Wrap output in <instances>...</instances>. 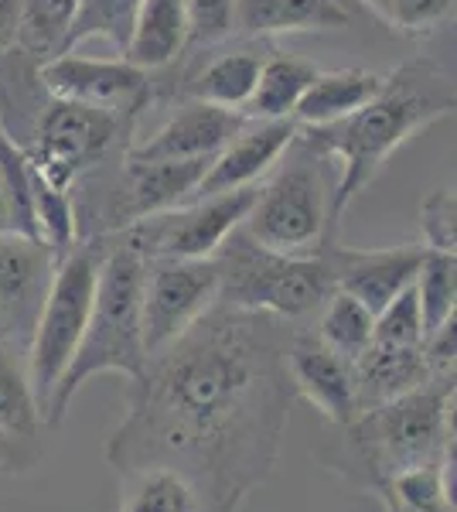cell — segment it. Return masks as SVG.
Here are the masks:
<instances>
[{
  "mask_svg": "<svg viewBox=\"0 0 457 512\" xmlns=\"http://www.w3.org/2000/svg\"><path fill=\"white\" fill-rule=\"evenodd\" d=\"M290 335L294 321L215 301L130 379L106 461L120 478L168 468L188 482L198 512H239L280 458L297 396Z\"/></svg>",
  "mask_w": 457,
  "mask_h": 512,
  "instance_id": "1",
  "label": "cell"
},
{
  "mask_svg": "<svg viewBox=\"0 0 457 512\" xmlns=\"http://www.w3.org/2000/svg\"><path fill=\"white\" fill-rule=\"evenodd\" d=\"M457 93L454 76L444 65L430 59H410L396 72L382 76L379 93L348 113L345 120H335L328 127H301L307 144L335 164V192L328 209V243H338V229L348 212V205L359 198L389 158L410 140L413 134L427 130L430 123L454 113ZM324 243V246H328Z\"/></svg>",
  "mask_w": 457,
  "mask_h": 512,
  "instance_id": "2",
  "label": "cell"
},
{
  "mask_svg": "<svg viewBox=\"0 0 457 512\" xmlns=\"http://www.w3.org/2000/svg\"><path fill=\"white\" fill-rule=\"evenodd\" d=\"M338 437L321 448L359 492L430 461H454V376H434L417 390L355 414L352 424L335 427Z\"/></svg>",
  "mask_w": 457,
  "mask_h": 512,
  "instance_id": "3",
  "label": "cell"
},
{
  "mask_svg": "<svg viewBox=\"0 0 457 512\" xmlns=\"http://www.w3.org/2000/svg\"><path fill=\"white\" fill-rule=\"evenodd\" d=\"M99 243V277L86 332L72 362L45 403V427H58L69 414L76 393L99 373L137 379L147 366L144 332H140V284L144 256L116 236H93Z\"/></svg>",
  "mask_w": 457,
  "mask_h": 512,
  "instance_id": "4",
  "label": "cell"
},
{
  "mask_svg": "<svg viewBox=\"0 0 457 512\" xmlns=\"http://www.w3.org/2000/svg\"><path fill=\"white\" fill-rule=\"evenodd\" d=\"M219 263V304L243 311H267V315L301 321L318 315L324 297L335 291L328 263L321 253L290 256L260 246L236 226L226 243L215 250Z\"/></svg>",
  "mask_w": 457,
  "mask_h": 512,
  "instance_id": "5",
  "label": "cell"
},
{
  "mask_svg": "<svg viewBox=\"0 0 457 512\" xmlns=\"http://www.w3.org/2000/svg\"><path fill=\"white\" fill-rule=\"evenodd\" d=\"M301 130V127H297ZM287 161L256 192L243 229L260 246L290 256L318 253L328 243V209L335 192V164L297 134L287 147Z\"/></svg>",
  "mask_w": 457,
  "mask_h": 512,
  "instance_id": "6",
  "label": "cell"
},
{
  "mask_svg": "<svg viewBox=\"0 0 457 512\" xmlns=\"http://www.w3.org/2000/svg\"><path fill=\"white\" fill-rule=\"evenodd\" d=\"M99 277V243L96 239H79L76 250H69L55 263L52 284H48L45 304L35 325V335L28 342V383L38 396L41 417L45 403L62 379L65 366L76 355L82 332H86L89 311L96 297Z\"/></svg>",
  "mask_w": 457,
  "mask_h": 512,
  "instance_id": "7",
  "label": "cell"
},
{
  "mask_svg": "<svg viewBox=\"0 0 457 512\" xmlns=\"http://www.w3.org/2000/svg\"><path fill=\"white\" fill-rule=\"evenodd\" d=\"M130 123L134 117L52 96L45 110L38 113L35 144L24 147V154L41 178L69 192L86 171L110 158V151L123 140Z\"/></svg>",
  "mask_w": 457,
  "mask_h": 512,
  "instance_id": "8",
  "label": "cell"
},
{
  "mask_svg": "<svg viewBox=\"0 0 457 512\" xmlns=\"http://www.w3.org/2000/svg\"><path fill=\"white\" fill-rule=\"evenodd\" d=\"M256 185L236 188V192L191 198L185 205H174L168 212H157L134 222V226L120 229L116 236L137 250L144 260H157V256H174V260H205L215 256L226 236L236 226H243L246 212L256 202Z\"/></svg>",
  "mask_w": 457,
  "mask_h": 512,
  "instance_id": "9",
  "label": "cell"
},
{
  "mask_svg": "<svg viewBox=\"0 0 457 512\" xmlns=\"http://www.w3.org/2000/svg\"><path fill=\"white\" fill-rule=\"evenodd\" d=\"M215 297H219L215 256H205V260H174V256L144 260V284H140L144 352L154 355L168 349L174 338L212 308Z\"/></svg>",
  "mask_w": 457,
  "mask_h": 512,
  "instance_id": "10",
  "label": "cell"
},
{
  "mask_svg": "<svg viewBox=\"0 0 457 512\" xmlns=\"http://www.w3.org/2000/svg\"><path fill=\"white\" fill-rule=\"evenodd\" d=\"M209 164L212 158L157 161V164H137L123 158L120 181L113 185V192H106L103 216L96 222V236L120 233V229L134 226L140 219L191 202L198 181L209 171Z\"/></svg>",
  "mask_w": 457,
  "mask_h": 512,
  "instance_id": "11",
  "label": "cell"
},
{
  "mask_svg": "<svg viewBox=\"0 0 457 512\" xmlns=\"http://www.w3.org/2000/svg\"><path fill=\"white\" fill-rule=\"evenodd\" d=\"M38 79L48 96L99 106L123 117H137L151 99V76L127 59H79L72 52L55 55L38 65Z\"/></svg>",
  "mask_w": 457,
  "mask_h": 512,
  "instance_id": "12",
  "label": "cell"
},
{
  "mask_svg": "<svg viewBox=\"0 0 457 512\" xmlns=\"http://www.w3.org/2000/svg\"><path fill=\"white\" fill-rule=\"evenodd\" d=\"M55 263V253L41 239L0 233V342H31Z\"/></svg>",
  "mask_w": 457,
  "mask_h": 512,
  "instance_id": "13",
  "label": "cell"
},
{
  "mask_svg": "<svg viewBox=\"0 0 457 512\" xmlns=\"http://www.w3.org/2000/svg\"><path fill=\"white\" fill-rule=\"evenodd\" d=\"M328 263L335 291L352 294L372 315H379L396 294L413 284L423 260V246H386V250H348L328 243L318 250Z\"/></svg>",
  "mask_w": 457,
  "mask_h": 512,
  "instance_id": "14",
  "label": "cell"
},
{
  "mask_svg": "<svg viewBox=\"0 0 457 512\" xmlns=\"http://www.w3.org/2000/svg\"><path fill=\"white\" fill-rule=\"evenodd\" d=\"M287 373L294 383V393H301L314 410L331 427L352 424L359 407H355V379L352 362L331 352L328 345L314 335V328H294L287 345Z\"/></svg>",
  "mask_w": 457,
  "mask_h": 512,
  "instance_id": "15",
  "label": "cell"
},
{
  "mask_svg": "<svg viewBox=\"0 0 457 512\" xmlns=\"http://www.w3.org/2000/svg\"><path fill=\"white\" fill-rule=\"evenodd\" d=\"M45 461V417L28 369L0 342V475H28Z\"/></svg>",
  "mask_w": 457,
  "mask_h": 512,
  "instance_id": "16",
  "label": "cell"
},
{
  "mask_svg": "<svg viewBox=\"0 0 457 512\" xmlns=\"http://www.w3.org/2000/svg\"><path fill=\"white\" fill-rule=\"evenodd\" d=\"M246 123L249 120L243 113L191 99V103L181 106V110L174 113L154 137H147L144 144L130 147L123 158L137 161V164L215 158V154H219L222 147L246 127Z\"/></svg>",
  "mask_w": 457,
  "mask_h": 512,
  "instance_id": "17",
  "label": "cell"
},
{
  "mask_svg": "<svg viewBox=\"0 0 457 512\" xmlns=\"http://www.w3.org/2000/svg\"><path fill=\"white\" fill-rule=\"evenodd\" d=\"M294 137H297L294 120H253V127L246 123V127L212 158L209 171H205L195 188V198L256 185L273 164L284 158V151Z\"/></svg>",
  "mask_w": 457,
  "mask_h": 512,
  "instance_id": "18",
  "label": "cell"
},
{
  "mask_svg": "<svg viewBox=\"0 0 457 512\" xmlns=\"http://www.w3.org/2000/svg\"><path fill=\"white\" fill-rule=\"evenodd\" d=\"M352 24V0H236V35L246 38L287 35V31H335Z\"/></svg>",
  "mask_w": 457,
  "mask_h": 512,
  "instance_id": "19",
  "label": "cell"
},
{
  "mask_svg": "<svg viewBox=\"0 0 457 512\" xmlns=\"http://www.w3.org/2000/svg\"><path fill=\"white\" fill-rule=\"evenodd\" d=\"M352 379H355V407L372 410L379 403H389L396 396L417 390L430 376L427 359H423V345L403 349V345H379L369 342L359 359L352 362Z\"/></svg>",
  "mask_w": 457,
  "mask_h": 512,
  "instance_id": "20",
  "label": "cell"
},
{
  "mask_svg": "<svg viewBox=\"0 0 457 512\" xmlns=\"http://www.w3.org/2000/svg\"><path fill=\"white\" fill-rule=\"evenodd\" d=\"M188 45V7L185 0H140V11L123 48V59L144 72L164 69Z\"/></svg>",
  "mask_w": 457,
  "mask_h": 512,
  "instance_id": "21",
  "label": "cell"
},
{
  "mask_svg": "<svg viewBox=\"0 0 457 512\" xmlns=\"http://www.w3.org/2000/svg\"><path fill=\"white\" fill-rule=\"evenodd\" d=\"M382 76L365 69H338L318 72L311 86L304 89L301 103L294 110L297 127H328L335 120H345L348 113L362 110L372 96L379 93Z\"/></svg>",
  "mask_w": 457,
  "mask_h": 512,
  "instance_id": "22",
  "label": "cell"
},
{
  "mask_svg": "<svg viewBox=\"0 0 457 512\" xmlns=\"http://www.w3.org/2000/svg\"><path fill=\"white\" fill-rule=\"evenodd\" d=\"M372 495L386 512H457L454 506V461L406 468L379 482Z\"/></svg>",
  "mask_w": 457,
  "mask_h": 512,
  "instance_id": "23",
  "label": "cell"
},
{
  "mask_svg": "<svg viewBox=\"0 0 457 512\" xmlns=\"http://www.w3.org/2000/svg\"><path fill=\"white\" fill-rule=\"evenodd\" d=\"M318 76L311 62L294 59V55H270L263 59L260 79L243 106L246 120H294V110L301 103L304 89Z\"/></svg>",
  "mask_w": 457,
  "mask_h": 512,
  "instance_id": "24",
  "label": "cell"
},
{
  "mask_svg": "<svg viewBox=\"0 0 457 512\" xmlns=\"http://www.w3.org/2000/svg\"><path fill=\"white\" fill-rule=\"evenodd\" d=\"M263 69V55L253 48H239V52H226L219 59H212L202 72H195L188 82V96L198 103L222 106V110L243 113L256 89Z\"/></svg>",
  "mask_w": 457,
  "mask_h": 512,
  "instance_id": "25",
  "label": "cell"
},
{
  "mask_svg": "<svg viewBox=\"0 0 457 512\" xmlns=\"http://www.w3.org/2000/svg\"><path fill=\"white\" fill-rule=\"evenodd\" d=\"M79 0H21L18 31H14V45L21 55H31L38 65L62 55L65 35H69L72 21H76Z\"/></svg>",
  "mask_w": 457,
  "mask_h": 512,
  "instance_id": "26",
  "label": "cell"
},
{
  "mask_svg": "<svg viewBox=\"0 0 457 512\" xmlns=\"http://www.w3.org/2000/svg\"><path fill=\"white\" fill-rule=\"evenodd\" d=\"M372 318L376 315H372L362 301H355L352 294L331 291L318 308L314 335H318L331 352H338L342 359L355 362L372 342Z\"/></svg>",
  "mask_w": 457,
  "mask_h": 512,
  "instance_id": "27",
  "label": "cell"
},
{
  "mask_svg": "<svg viewBox=\"0 0 457 512\" xmlns=\"http://www.w3.org/2000/svg\"><path fill=\"white\" fill-rule=\"evenodd\" d=\"M31 209H35L38 239L55 253V260H62L69 250H76L82 236H79V212L72 205V192L55 188L35 168H31Z\"/></svg>",
  "mask_w": 457,
  "mask_h": 512,
  "instance_id": "28",
  "label": "cell"
},
{
  "mask_svg": "<svg viewBox=\"0 0 457 512\" xmlns=\"http://www.w3.org/2000/svg\"><path fill=\"white\" fill-rule=\"evenodd\" d=\"M413 291H417L423 335L454 318L457 311V253L423 250L420 270L413 277Z\"/></svg>",
  "mask_w": 457,
  "mask_h": 512,
  "instance_id": "29",
  "label": "cell"
},
{
  "mask_svg": "<svg viewBox=\"0 0 457 512\" xmlns=\"http://www.w3.org/2000/svg\"><path fill=\"white\" fill-rule=\"evenodd\" d=\"M137 11H140V0H79L76 21H72L69 35H65L62 55H69L72 48L89 38L110 41L116 52L123 55L130 31H134Z\"/></svg>",
  "mask_w": 457,
  "mask_h": 512,
  "instance_id": "30",
  "label": "cell"
},
{
  "mask_svg": "<svg viewBox=\"0 0 457 512\" xmlns=\"http://www.w3.org/2000/svg\"><path fill=\"white\" fill-rule=\"evenodd\" d=\"M120 512H198V502L181 475L168 468H147L123 475Z\"/></svg>",
  "mask_w": 457,
  "mask_h": 512,
  "instance_id": "31",
  "label": "cell"
},
{
  "mask_svg": "<svg viewBox=\"0 0 457 512\" xmlns=\"http://www.w3.org/2000/svg\"><path fill=\"white\" fill-rule=\"evenodd\" d=\"M423 338H427V335H423L417 291H413V284H410L403 294H396L393 301H389L386 308L372 318V342L413 349V345H423Z\"/></svg>",
  "mask_w": 457,
  "mask_h": 512,
  "instance_id": "32",
  "label": "cell"
},
{
  "mask_svg": "<svg viewBox=\"0 0 457 512\" xmlns=\"http://www.w3.org/2000/svg\"><path fill=\"white\" fill-rule=\"evenodd\" d=\"M365 4L403 35L434 31L454 14V0H365Z\"/></svg>",
  "mask_w": 457,
  "mask_h": 512,
  "instance_id": "33",
  "label": "cell"
},
{
  "mask_svg": "<svg viewBox=\"0 0 457 512\" xmlns=\"http://www.w3.org/2000/svg\"><path fill=\"white\" fill-rule=\"evenodd\" d=\"M420 229L427 246L423 250L454 253L457 250V195L454 188H434L420 205Z\"/></svg>",
  "mask_w": 457,
  "mask_h": 512,
  "instance_id": "34",
  "label": "cell"
},
{
  "mask_svg": "<svg viewBox=\"0 0 457 512\" xmlns=\"http://www.w3.org/2000/svg\"><path fill=\"white\" fill-rule=\"evenodd\" d=\"M188 45H215L236 35V0H185Z\"/></svg>",
  "mask_w": 457,
  "mask_h": 512,
  "instance_id": "35",
  "label": "cell"
},
{
  "mask_svg": "<svg viewBox=\"0 0 457 512\" xmlns=\"http://www.w3.org/2000/svg\"><path fill=\"white\" fill-rule=\"evenodd\" d=\"M423 359H427L430 376H454L457 362V318H447L423 338Z\"/></svg>",
  "mask_w": 457,
  "mask_h": 512,
  "instance_id": "36",
  "label": "cell"
},
{
  "mask_svg": "<svg viewBox=\"0 0 457 512\" xmlns=\"http://www.w3.org/2000/svg\"><path fill=\"white\" fill-rule=\"evenodd\" d=\"M21 0H0V52L14 45V31H18Z\"/></svg>",
  "mask_w": 457,
  "mask_h": 512,
  "instance_id": "37",
  "label": "cell"
},
{
  "mask_svg": "<svg viewBox=\"0 0 457 512\" xmlns=\"http://www.w3.org/2000/svg\"><path fill=\"white\" fill-rule=\"evenodd\" d=\"M0 233H18L21 236V222H18V212H14L11 195H7L4 175H0Z\"/></svg>",
  "mask_w": 457,
  "mask_h": 512,
  "instance_id": "38",
  "label": "cell"
}]
</instances>
